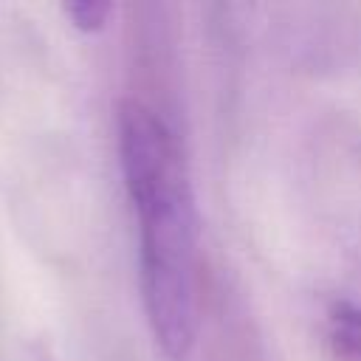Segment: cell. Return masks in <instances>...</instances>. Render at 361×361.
<instances>
[{
	"label": "cell",
	"mask_w": 361,
	"mask_h": 361,
	"mask_svg": "<svg viewBox=\"0 0 361 361\" xmlns=\"http://www.w3.org/2000/svg\"><path fill=\"white\" fill-rule=\"evenodd\" d=\"M116 144L138 231L144 313L164 355L186 361L209 285L186 155L175 127L144 99L118 102Z\"/></svg>",
	"instance_id": "6da1fadb"
},
{
	"label": "cell",
	"mask_w": 361,
	"mask_h": 361,
	"mask_svg": "<svg viewBox=\"0 0 361 361\" xmlns=\"http://www.w3.org/2000/svg\"><path fill=\"white\" fill-rule=\"evenodd\" d=\"M322 336L330 361H361V305L333 299L324 307Z\"/></svg>",
	"instance_id": "7a4b0ae2"
},
{
	"label": "cell",
	"mask_w": 361,
	"mask_h": 361,
	"mask_svg": "<svg viewBox=\"0 0 361 361\" xmlns=\"http://www.w3.org/2000/svg\"><path fill=\"white\" fill-rule=\"evenodd\" d=\"M113 6L110 3H96V0H79V3H68L65 6V14L68 20L79 28V31H102L107 25V17H110Z\"/></svg>",
	"instance_id": "3957f363"
}]
</instances>
